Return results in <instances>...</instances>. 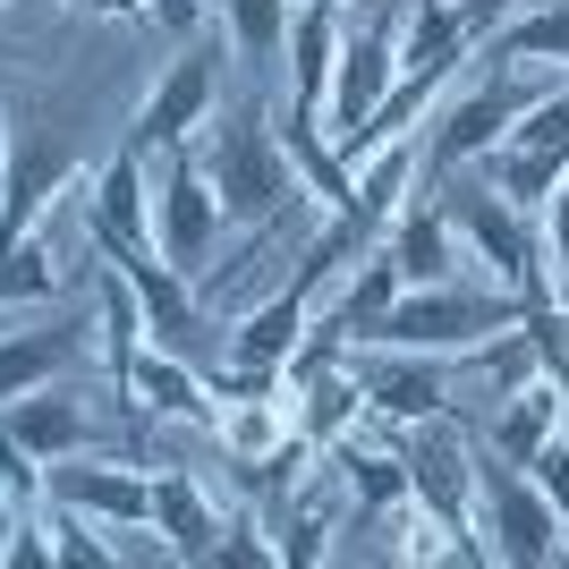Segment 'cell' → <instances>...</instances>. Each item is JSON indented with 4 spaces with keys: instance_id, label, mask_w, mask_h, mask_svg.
Here are the masks:
<instances>
[{
    "instance_id": "1",
    "label": "cell",
    "mask_w": 569,
    "mask_h": 569,
    "mask_svg": "<svg viewBox=\"0 0 569 569\" xmlns=\"http://www.w3.org/2000/svg\"><path fill=\"white\" fill-rule=\"evenodd\" d=\"M519 315H527V298H519V289H501V281H426V289H400L366 340H382V349H426V357H459V349H476V340L510 332Z\"/></svg>"
},
{
    "instance_id": "2",
    "label": "cell",
    "mask_w": 569,
    "mask_h": 569,
    "mask_svg": "<svg viewBox=\"0 0 569 569\" xmlns=\"http://www.w3.org/2000/svg\"><path fill=\"white\" fill-rule=\"evenodd\" d=\"M468 536L485 545V561L545 569L569 552V519L545 501V485L501 451H476V493H468Z\"/></svg>"
},
{
    "instance_id": "3",
    "label": "cell",
    "mask_w": 569,
    "mask_h": 569,
    "mask_svg": "<svg viewBox=\"0 0 569 569\" xmlns=\"http://www.w3.org/2000/svg\"><path fill=\"white\" fill-rule=\"evenodd\" d=\"M196 162H204V179H213L221 196V221L230 230H256V221H272L298 188V170H289L281 153V128H272V111H238V119H204V144H196Z\"/></svg>"
},
{
    "instance_id": "4",
    "label": "cell",
    "mask_w": 569,
    "mask_h": 569,
    "mask_svg": "<svg viewBox=\"0 0 569 569\" xmlns=\"http://www.w3.org/2000/svg\"><path fill=\"white\" fill-rule=\"evenodd\" d=\"M221 238H230V221H221V196L196 162V137L162 144V162H153V247H162V263L179 281H204Z\"/></svg>"
},
{
    "instance_id": "5",
    "label": "cell",
    "mask_w": 569,
    "mask_h": 569,
    "mask_svg": "<svg viewBox=\"0 0 569 569\" xmlns=\"http://www.w3.org/2000/svg\"><path fill=\"white\" fill-rule=\"evenodd\" d=\"M442 213H451L459 247H468L476 263H493L501 289H519L527 307H536V298H552L545 256H536V213H519V204H510L493 179H459V188L442 196Z\"/></svg>"
},
{
    "instance_id": "6",
    "label": "cell",
    "mask_w": 569,
    "mask_h": 569,
    "mask_svg": "<svg viewBox=\"0 0 569 569\" xmlns=\"http://www.w3.org/2000/svg\"><path fill=\"white\" fill-rule=\"evenodd\" d=\"M552 86H561V77H552ZM552 86H527V77H519V60H493V77H476L468 94L433 102L426 170L442 179V170H459V162H485V153H493V144L510 137V119H519L536 94H552Z\"/></svg>"
},
{
    "instance_id": "7",
    "label": "cell",
    "mask_w": 569,
    "mask_h": 569,
    "mask_svg": "<svg viewBox=\"0 0 569 569\" xmlns=\"http://www.w3.org/2000/svg\"><path fill=\"white\" fill-rule=\"evenodd\" d=\"M400 86V0H382L366 26H340V60H332V94H323V137L349 144L366 119L382 111V94Z\"/></svg>"
},
{
    "instance_id": "8",
    "label": "cell",
    "mask_w": 569,
    "mask_h": 569,
    "mask_svg": "<svg viewBox=\"0 0 569 569\" xmlns=\"http://www.w3.org/2000/svg\"><path fill=\"white\" fill-rule=\"evenodd\" d=\"M349 375H357V391H366V417H382V426H417V417H442V408H451L459 366H451V357H426V349L349 340Z\"/></svg>"
},
{
    "instance_id": "9",
    "label": "cell",
    "mask_w": 569,
    "mask_h": 569,
    "mask_svg": "<svg viewBox=\"0 0 569 569\" xmlns=\"http://www.w3.org/2000/svg\"><path fill=\"white\" fill-rule=\"evenodd\" d=\"M102 340V315H51V323H26V332H0V408L26 400V391H43V382L77 375L86 349Z\"/></svg>"
},
{
    "instance_id": "10",
    "label": "cell",
    "mask_w": 569,
    "mask_h": 569,
    "mask_svg": "<svg viewBox=\"0 0 569 569\" xmlns=\"http://www.w3.org/2000/svg\"><path fill=\"white\" fill-rule=\"evenodd\" d=\"M43 485H51V501L94 510L102 527H153V476L128 468V459L69 451V459H43Z\"/></svg>"
},
{
    "instance_id": "11",
    "label": "cell",
    "mask_w": 569,
    "mask_h": 569,
    "mask_svg": "<svg viewBox=\"0 0 569 569\" xmlns=\"http://www.w3.org/2000/svg\"><path fill=\"white\" fill-rule=\"evenodd\" d=\"M204 119H213V60H204V51H188V60H170V69L153 77V94L137 102V128H128V144L162 153V144H188Z\"/></svg>"
},
{
    "instance_id": "12",
    "label": "cell",
    "mask_w": 569,
    "mask_h": 569,
    "mask_svg": "<svg viewBox=\"0 0 569 569\" xmlns=\"http://www.w3.org/2000/svg\"><path fill=\"white\" fill-rule=\"evenodd\" d=\"M0 433H9L18 451H34V459H69V451H94V408H86V391L60 375V382H43V391H26V400L0 408Z\"/></svg>"
},
{
    "instance_id": "13",
    "label": "cell",
    "mask_w": 569,
    "mask_h": 569,
    "mask_svg": "<svg viewBox=\"0 0 569 569\" xmlns=\"http://www.w3.org/2000/svg\"><path fill=\"white\" fill-rule=\"evenodd\" d=\"M382 256L400 263V289H426V281H459L468 247H459L451 213H442V204H426V188H417L400 213L382 221Z\"/></svg>"
},
{
    "instance_id": "14",
    "label": "cell",
    "mask_w": 569,
    "mask_h": 569,
    "mask_svg": "<svg viewBox=\"0 0 569 569\" xmlns=\"http://www.w3.org/2000/svg\"><path fill=\"white\" fill-rule=\"evenodd\" d=\"M128 400L137 408H153V417H179V426H204L213 433V391H204V375H196L179 349H162V340H144L137 349V366H128Z\"/></svg>"
},
{
    "instance_id": "15",
    "label": "cell",
    "mask_w": 569,
    "mask_h": 569,
    "mask_svg": "<svg viewBox=\"0 0 569 569\" xmlns=\"http://www.w3.org/2000/svg\"><path fill=\"white\" fill-rule=\"evenodd\" d=\"M153 536L170 545V561H213L221 501L204 493L188 468H153Z\"/></svg>"
},
{
    "instance_id": "16",
    "label": "cell",
    "mask_w": 569,
    "mask_h": 569,
    "mask_svg": "<svg viewBox=\"0 0 569 569\" xmlns=\"http://www.w3.org/2000/svg\"><path fill=\"white\" fill-rule=\"evenodd\" d=\"M323 459L340 468V493L357 501V519H375V510H400L408 501V459L400 442H375V433H340V442H323Z\"/></svg>"
},
{
    "instance_id": "17",
    "label": "cell",
    "mask_w": 569,
    "mask_h": 569,
    "mask_svg": "<svg viewBox=\"0 0 569 569\" xmlns=\"http://www.w3.org/2000/svg\"><path fill=\"white\" fill-rule=\"evenodd\" d=\"M272 128H281V153H289V170H298V188L315 196V204H323V213H349L357 221V170L340 162V144L323 137V119H272Z\"/></svg>"
},
{
    "instance_id": "18",
    "label": "cell",
    "mask_w": 569,
    "mask_h": 569,
    "mask_svg": "<svg viewBox=\"0 0 569 569\" xmlns=\"http://www.w3.org/2000/svg\"><path fill=\"white\" fill-rule=\"evenodd\" d=\"M332 60H340V9H298L289 18V111L323 119V94H332Z\"/></svg>"
},
{
    "instance_id": "19",
    "label": "cell",
    "mask_w": 569,
    "mask_h": 569,
    "mask_svg": "<svg viewBox=\"0 0 569 569\" xmlns=\"http://www.w3.org/2000/svg\"><path fill=\"white\" fill-rule=\"evenodd\" d=\"M552 433H561V382L536 375V382H519V391L493 408V433H485V451H501V459H536Z\"/></svg>"
},
{
    "instance_id": "20",
    "label": "cell",
    "mask_w": 569,
    "mask_h": 569,
    "mask_svg": "<svg viewBox=\"0 0 569 569\" xmlns=\"http://www.w3.org/2000/svg\"><path fill=\"white\" fill-rule=\"evenodd\" d=\"M281 391L298 400V433H315V442H340L349 426H366V391H357L349 357H340V366H315V375H298V382H281Z\"/></svg>"
},
{
    "instance_id": "21",
    "label": "cell",
    "mask_w": 569,
    "mask_h": 569,
    "mask_svg": "<svg viewBox=\"0 0 569 569\" xmlns=\"http://www.w3.org/2000/svg\"><path fill=\"white\" fill-rule=\"evenodd\" d=\"M94 315H102V375H111V400H128V366H137V349H144V307H137V289L119 281L111 263L94 272Z\"/></svg>"
},
{
    "instance_id": "22",
    "label": "cell",
    "mask_w": 569,
    "mask_h": 569,
    "mask_svg": "<svg viewBox=\"0 0 569 569\" xmlns=\"http://www.w3.org/2000/svg\"><path fill=\"white\" fill-rule=\"evenodd\" d=\"M485 60H536V69H561V77H569V0L519 9V18L485 43Z\"/></svg>"
},
{
    "instance_id": "23",
    "label": "cell",
    "mask_w": 569,
    "mask_h": 569,
    "mask_svg": "<svg viewBox=\"0 0 569 569\" xmlns=\"http://www.w3.org/2000/svg\"><path fill=\"white\" fill-rule=\"evenodd\" d=\"M60 256H51V230H26L18 247H0V307H34V298H60Z\"/></svg>"
},
{
    "instance_id": "24",
    "label": "cell",
    "mask_w": 569,
    "mask_h": 569,
    "mask_svg": "<svg viewBox=\"0 0 569 569\" xmlns=\"http://www.w3.org/2000/svg\"><path fill=\"white\" fill-rule=\"evenodd\" d=\"M43 527H51V561H69V569H111L119 545L102 536L94 510H69V501H43Z\"/></svg>"
},
{
    "instance_id": "25",
    "label": "cell",
    "mask_w": 569,
    "mask_h": 569,
    "mask_svg": "<svg viewBox=\"0 0 569 569\" xmlns=\"http://www.w3.org/2000/svg\"><path fill=\"white\" fill-rule=\"evenodd\" d=\"M221 9H230V34H238V51H247L256 69H272L289 51V18H298L289 0H221Z\"/></svg>"
},
{
    "instance_id": "26",
    "label": "cell",
    "mask_w": 569,
    "mask_h": 569,
    "mask_svg": "<svg viewBox=\"0 0 569 569\" xmlns=\"http://www.w3.org/2000/svg\"><path fill=\"white\" fill-rule=\"evenodd\" d=\"M536 256H545L552 307H569V170H561V188L545 196V213H536Z\"/></svg>"
},
{
    "instance_id": "27",
    "label": "cell",
    "mask_w": 569,
    "mask_h": 569,
    "mask_svg": "<svg viewBox=\"0 0 569 569\" xmlns=\"http://www.w3.org/2000/svg\"><path fill=\"white\" fill-rule=\"evenodd\" d=\"M213 561H247V569H281V545L263 536V519L238 501V510H221V536H213Z\"/></svg>"
},
{
    "instance_id": "28",
    "label": "cell",
    "mask_w": 569,
    "mask_h": 569,
    "mask_svg": "<svg viewBox=\"0 0 569 569\" xmlns=\"http://www.w3.org/2000/svg\"><path fill=\"white\" fill-rule=\"evenodd\" d=\"M43 501H51L43 459H34V451H18V442L0 433V510H9V519H26V510H43Z\"/></svg>"
},
{
    "instance_id": "29",
    "label": "cell",
    "mask_w": 569,
    "mask_h": 569,
    "mask_svg": "<svg viewBox=\"0 0 569 569\" xmlns=\"http://www.w3.org/2000/svg\"><path fill=\"white\" fill-rule=\"evenodd\" d=\"M272 545H281V569L298 561H332V510H323V501H307V510H298V519H281V536H272Z\"/></svg>"
},
{
    "instance_id": "30",
    "label": "cell",
    "mask_w": 569,
    "mask_h": 569,
    "mask_svg": "<svg viewBox=\"0 0 569 569\" xmlns=\"http://www.w3.org/2000/svg\"><path fill=\"white\" fill-rule=\"evenodd\" d=\"M519 468L536 476V485H545V501H552V510L569 519V442H561V433H552V442H545L536 459H519Z\"/></svg>"
},
{
    "instance_id": "31",
    "label": "cell",
    "mask_w": 569,
    "mask_h": 569,
    "mask_svg": "<svg viewBox=\"0 0 569 569\" xmlns=\"http://www.w3.org/2000/svg\"><path fill=\"white\" fill-rule=\"evenodd\" d=\"M144 18H153V26H162V34H179V43H188V34H196V26H204V18H213V0H153V9H144Z\"/></svg>"
},
{
    "instance_id": "32",
    "label": "cell",
    "mask_w": 569,
    "mask_h": 569,
    "mask_svg": "<svg viewBox=\"0 0 569 569\" xmlns=\"http://www.w3.org/2000/svg\"><path fill=\"white\" fill-rule=\"evenodd\" d=\"M69 9H94V18H144V0H69Z\"/></svg>"
},
{
    "instance_id": "33",
    "label": "cell",
    "mask_w": 569,
    "mask_h": 569,
    "mask_svg": "<svg viewBox=\"0 0 569 569\" xmlns=\"http://www.w3.org/2000/svg\"><path fill=\"white\" fill-rule=\"evenodd\" d=\"M561 442H569V382H561Z\"/></svg>"
},
{
    "instance_id": "34",
    "label": "cell",
    "mask_w": 569,
    "mask_h": 569,
    "mask_svg": "<svg viewBox=\"0 0 569 569\" xmlns=\"http://www.w3.org/2000/svg\"><path fill=\"white\" fill-rule=\"evenodd\" d=\"M0 153H9V102H0Z\"/></svg>"
},
{
    "instance_id": "35",
    "label": "cell",
    "mask_w": 569,
    "mask_h": 569,
    "mask_svg": "<svg viewBox=\"0 0 569 569\" xmlns=\"http://www.w3.org/2000/svg\"><path fill=\"white\" fill-rule=\"evenodd\" d=\"M315 9H349V0H315Z\"/></svg>"
},
{
    "instance_id": "36",
    "label": "cell",
    "mask_w": 569,
    "mask_h": 569,
    "mask_svg": "<svg viewBox=\"0 0 569 569\" xmlns=\"http://www.w3.org/2000/svg\"><path fill=\"white\" fill-rule=\"evenodd\" d=\"M0 536H9V510H0Z\"/></svg>"
},
{
    "instance_id": "37",
    "label": "cell",
    "mask_w": 569,
    "mask_h": 569,
    "mask_svg": "<svg viewBox=\"0 0 569 569\" xmlns=\"http://www.w3.org/2000/svg\"><path fill=\"white\" fill-rule=\"evenodd\" d=\"M144 9H153V0H144Z\"/></svg>"
},
{
    "instance_id": "38",
    "label": "cell",
    "mask_w": 569,
    "mask_h": 569,
    "mask_svg": "<svg viewBox=\"0 0 569 569\" xmlns=\"http://www.w3.org/2000/svg\"><path fill=\"white\" fill-rule=\"evenodd\" d=\"M561 561H569V552H561Z\"/></svg>"
},
{
    "instance_id": "39",
    "label": "cell",
    "mask_w": 569,
    "mask_h": 569,
    "mask_svg": "<svg viewBox=\"0 0 569 569\" xmlns=\"http://www.w3.org/2000/svg\"><path fill=\"white\" fill-rule=\"evenodd\" d=\"M213 9H221V0H213Z\"/></svg>"
}]
</instances>
